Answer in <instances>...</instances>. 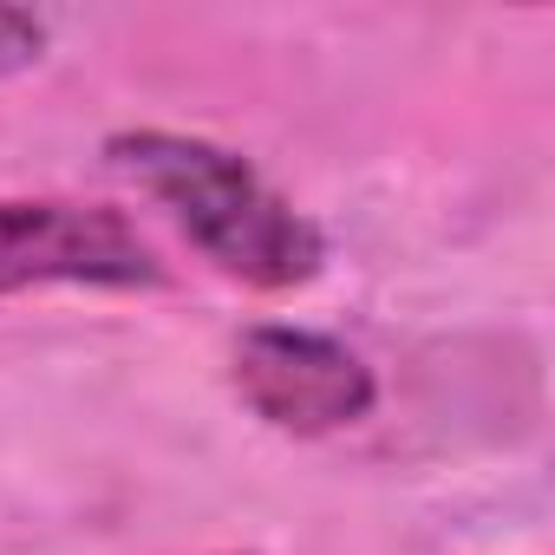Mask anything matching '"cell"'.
<instances>
[{"mask_svg":"<svg viewBox=\"0 0 555 555\" xmlns=\"http://www.w3.org/2000/svg\"><path fill=\"white\" fill-rule=\"evenodd\" d=\"M105 164L138 183L190 242L196 255L255 295H295L327 268V235L321 222L282 196L255 157L196 138V131H164V125H131L105 138Z\"/></svg>","mask_w":555,"mask_h":555,"instance_id":"1","label":"cell"},{"mask_svg":"<svg viewBox=\"0 0 555 555\" xmlns=\"http://www.w3.org/2000/svg\"><path fill=\"white\" fill-rule=\"evenodd\" d=\"M164 248L112 203L79 196H0V301L40 288H164Z\"/></svg>","mask_w":555,"mask_h":555,"instance_id":"2","label":"cell"},{"mask_svg":"<svg viewBox=\"0 0 555 555\" xmlns=\"http://www.w3.org/2000/svg\"><path fill=\"white\" fill-rule=\"evenodd\" d=\"M229 392L288 438H327L379 405V373L321 327L261 321L229 347Z\"/></svg>","mask_w":555,"mask_h":555,"instance_id":"3","label":"cell"},{"mask_svg":"<svg viewBox=\"0 0 555 555\" xmlns=\"http://www.w3.org/2000/svg\"><path fill=\"white\" fill-rule=\"evenodd\" d=\"M53 47V21L34 14V8H0V86L34 73Z\"/></svg>","mask_w":555,"mask_h":555,"instance_id":"4","label":"cell"}]
</instances>
